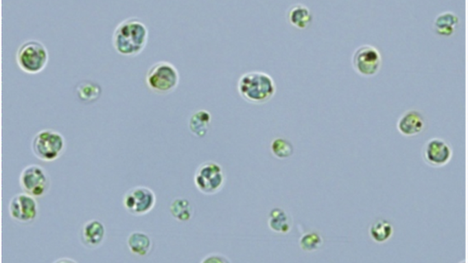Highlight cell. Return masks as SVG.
<instances>
[{
  "label": "cell",
  "instance_id": "1",
  "mask_svg": "<svg viewBox=\"0 0 468 263\" xmlns=\"http://www.w3.org/2000/svg\"><path fill=\"white\" fill-rule=\"evenodd\" d=\"M148 39V30L144 23L130 18L119 23L114 30L113 45L119 54L136 56L143 52Z\"/></svg>",
  "mask_w": 468,
  "mask_h": 263
},
{
  "label": "cell",
  "instance_id": "2",
  "mask_svg": "<svg viewBox=\"0 0 468 263\" xmlns=\"http://www.w3.org/2000/svg\"><path fill=\"white\" fill-rule=\"evenodd\" d=\"M237 90L242 98L250 104L269 102L277 93V84L270 74L254 71L242 74L238 80Z\"/></svg>",
  "mask_w": 468,
  "mask_h": 263
},
{
  "label": "cell",
  "instance_id": "3",
  "mask_svg": "<svg viewBox=\"0 0 468 263\" xmlns=\"http://www.w3.org/2000/svg\"><path fill=\"white\" fill-rule=\"evenodd\" d=\"M145 83L148 89L158 95L172 93L180 83V73L176 67L167 61H161L148 69Z\"/></svg>",
  "mask_w": 468,
  "mask_h": 263
},
{
  "label": "cell",
  "instance_id": "4",
  "mask_svg": "<svg viewBox=\"0 0 468 263\" xmlns=\"http://www.w3.org/2000/svg\"><path fill=\"white\" fill-rule=\"evenodd\" d=\"M67 143L65 137L58 131L45 129L40 130L32 141L34 155L41 161H56L65 152Z\"/></svg>",
  "mask_w": 468,
  "mask_h": 263
},
{
  "label": "cell",
  "instance_id": "5",
  "mask_svg": "<svg viewBox=\"0 0 468 263\" xmlns=\"http://www.w3.org/2000/svg\"><path fill=\"white\" fill-rule=\"evenodd\" d=\"M16 61L22 71L30 74L41 73L48 65V49L37 40H30L20 45Z\"/></svg>",
  "mask_w": 468,
  "mask_h": 263
},
{
  "label": "cell",
  "instance_id": "6",
  "mask_svg": "<svg viewBox=\"0 0 468 263\" xmlns=\"http://www.w3.org/2000/svg\"><path fill=\"white\" fill-rule=\"evenodd\" d=\"M194 181L200 192L207 196H213L224 188L226 176L221 165L207 161L197 168Z\"/></svg>",
  "mask_w": 468,
  "mask_h": 263
},
{
  "label": "cell",
  "instance_id": "7",
  "mask_svg": "<svg viewBox=\"0 0 468 263\" xmlns=\"http://www.w3.org/2000/svg\"><path fill=\"white\" fill-rule=\"evenodd\" d=\"M50 185L49 175L42 165H28L21 171L20 186L22 191L36 198L47 196Z\"/></svg>",
  "mask_w": 468,
  "mask_h": 263
},
{
  "label": "cell",
  "instance_id": "8",
  "mask_svg": "<svg viewBox=\"0 0 468 263\" xmlns=\"http://www.w3.org/2000/svg\"><path fill=\"white\" fill-rule=\"evenodd\" d=\"M156 204V196L151 188L137 186L125 193L123 205L131 215L140 216L150 213Z\"/></svg>",
  "mask_w": 468,
  "mask_h": 263
},
{
  "label": "cell",
  "instance_id": "9",
  "mask_svg": "<svg viewBox=\"0 0 468 263\" xmlns=\"http://www.w3.org/2000/svg\"><path fill=\"white\" fill-rule=\"evenodd\" d=\"M382 62L379 50L370 45H362L356 49L352 58L355 71L364 77L374 76L379 73Z\"/></svg>",
  "mask_w": 468,
  "mask_h": 263
},
{
  "label": "cell",
  "instance_id": "10",
  "mask_svg": "<svg viewBox=\"0 0 468 263\" xmlns=\"http://www.w3.org/2000/svg\"><path fill=\"white\" fill-rule=\"evenodd\" d=\"M38 214V205L35 197L25 192L15 194L9 203L11 219L21 224L35 221Z\"/></svg>",
  "mask_w": 468,
  "mask_h": 263
},
{
  "label": "cell",
  "instance_id": "11",
  "mask_svg": "<svg viewBox=\"0 0 468 263\" xmlns=\"http://www.w3.org/2000/svg\"><path fill=\"white\" fill-rule=\"evenodd\" d=\"M422 156L424 161L431 167L442 168L452 159L453 150L446 141L434 138L425 143Z\"/></svg>",
  "mask_w": 468,
  "mask_h": 263
},
{
  "label": "cell",
  "instance_id": "12",
  "mask_svg": "<svg viewBox=\"0 0 468 263\" xmlns=\"http://www.w3.org/2000/svg\"><path fill=\"white\" fill-rule=\"evenodd\" d=\"M397 128L403 136L412 137L422 133L425 128L423 115L418 111H409L399 118Z\"/></svg>",
  "mask_w": 468,
  "mask_h": 263
},
{
  "label": "cell",
  "instance_id": "13",
  "mask_svg": "<svg viewBox=\"0 0 468 263\" xmlns=\"http://www.w3.org/2000/svg\"><path fill=\"white\" fill-rule=\"evenodd\" d=\"M106 227L98 220H91L83 225L81 231L82 244L89 249L99 248L104 242Z\"/></svg>",
  "mask_w": 468,
  "mask_h": 263
},
{
  "label": "cell",
  "instance_id": "14",
  "mask_svg": "<svg viewBox=\"0 0 468 263\" xmlns=\"http://www.w3.org/2000/svg\"><path fill=\"white\" fill-rule=\"evenodd\" d=\"M127 244L130 253L139 257L148 255L152 249L151 238L142 231L131 232L128 238Z\"/></svg>",
  "mask_w": 468,
  "mask_h": 263
},
{
  "label": "cell",
  "instance_id": "15",
  "mask_svg": "<svg viewBox=\"0 0 468 263\" xmlns=\"http://www.w3.org/2000/svg\"><path fill=\"white\" fill-rule=\"evenodd\" d=\"M288 20L293 27L301 30H305L312 21L311 10L305 5L294 4L288 10Z\"/></svg>",
  "mask_w": 468,
  "mask_h": 263
},
{
  "label": "cell",
  "instance_id": "16",
  "mask_svg": "<svg viewBox=\"0 0 468 263\" xmlns=\"http://www.w3.org/2000/svg\"><path fill=\"white\" fill-rule=\"evenodd\" d=\"M268 225L273 232L286 234L292 228V220L286 211L277 207L270 211Z\"/></svg>",
  "mask_w": 468,
  "mask_h": 263
},
{
  "label": "cell",
  "instance_id": "17",
  "mask_svg": "<svg viewBox=\"0 0 468 263\" xmlns=\"http://www.w3.org/2000/svg\"><path fill=\"white\" fill-rule=\"evenodd\" d=\"M459 23V18L454 13H442L434 21V31L438 36L449 37L454 35Z\"/></svg>",
  "mask_w": 468,
  "mask_h": 263
},
{
  "label": "cell",
  "instance_id": "18",
  "mask_svg": "<svg viewBox=\"0 0 468 263\" xmlns=\"http://www.w3.org/2000/svg\"><path fill=\"white\" fill-rule=\"evenodd\" d=\"M211 121L212 116L207 111L201 110L194 113L188 122L191 134L198 138H203L208 133Z\"/></svg>",
  "mask_w": 468,
  "mask_h": 263
},
{
  "label": "cell",
  "instance_id": "19",
  "mask_svg": "<svg viewBox=\"0 0 468 263\" xmlns=\"http://www.w3.org/2000/svg\"><path fill=\"white\" fill-rule=\"evenodd\" d=\"M102 93L100 85L91 81L80 82L76 88L78 99L84 104H93L100 98Z\"/></svg>",
  "mask_w": 468,
  "mask_h": 263
},
{
  "label": "cell",
  "instance_id": "20",
  "mask_svg": "<svg viewBox=\"0 0 468 263\" xmlns=\"http://www.w3.org/2000/svg\"><path fill=\"white\" fill-rule=\"evenodd\" d=\"M395 229L389 221L378 220L369 228V236L376 243H385L393 237Z\"/></svg>",
  "mask_w": 468,
  "mask_h": 263
},
{
  "label": "cell",
  "instance_id": "21",
  "mask_svg": "<svg viewBox=\"0 0 468 263\" xmlns=\"http://www.w3.org/2000/svg\"><path fill=\"white\" fill-rule=\"evenodd\" d=\"M169 211L174 218L180 222H187L191 220L194 209L189 200L185 198H176L171 203Z\"/></svg>",
  "mask_w": 468,
  "mask_h": 263
},
{
  "label": "cell",
  "instance_id": "22",
  "mask_svg": "<svg viewBox=\"0 0 468 263\" xmlns=\"http://www.w3.org/2000/svg\"><path fill=\"white\" fill-rule=\"evenodd\" d=\"M294 151L292 143L287 139L278 138L271 143V152L272 155L277 159H288L293 156Z\"/></svg>",
  "mask_w": 468,
  "mask_h": 263
},
{
  "label": "cell",
  "instance_id": "23",
  "mask_svg": "<svg viewBox=\"0 0 468 263\" xmlns=\"http://www.w3.org/2000/svg\"><path fill=\"white\" fill-rule=\"evenodd\" d=\"M323 244V237L317 232H307L300 238L299 245L305 253H313Z\"/></svg>",
  "mask_w": 468,
  "mask_h": 263
},
{
  "label": "cell",
  "instance_id": "24",
  "mask_svg": "<svg viewBox=\"0 0 468 263\" xmlns=\"http://www.w3.org/2000/svg\"><path fill=\"white\" fill-rule=\"evenodd\" d=\"M201 262L209 263V262H218V263H227L231 262L229 259H227L226 256L220 254H211L205 257Z\"/></svg>",
  "mask_w": 468,
  "mask_h": 263
}]
</instances>
